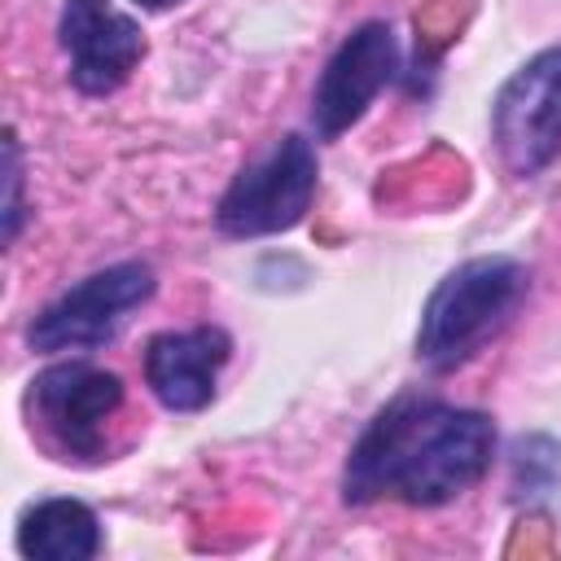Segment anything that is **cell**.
Segmentation results:
<instances>
[{"instance_id": "obj_9", "label": "cell", "mask_w": 561, "mask_h": 561, "mask_svg": "<svg viewBox=\"0 0 561 561\" xmlns=\"http://www.w3.org/2000/svg\"><path fill=\"white\" fill-rule=\"evenodd\" d=\"M232 355V337L219 324L167 329L145 346V386L167 412H202L215 399L219 368Z\"/></svg>"}, {"instance_id": "obj_12", "label": "cell", "mask_w": 561, "mask_h": 561, "mask_svg": "<svg viewBox=\"0 0 561 561\" xmlns=\"http://www.w3.org/2000/svg\"><path fill=\"white\" fill-rule=\"evenodd\" d=\"M22 149H18V136L4 131V245L18 241L22 232Z\"/></svg>"}, {"instance_id": "obj_4", "label": "cell", "mask_w": 561, "mask_h": 561, "mask_svg": "<svg viewBox=\"0 0 561 561\" xmlns=\"http://www.w3.org/2000/svg\"><path fill=\"white\" fill-rule=\"evenodd\" d=\"M158 289V276L140 259L110 263L79 285L61 289L31 324L26 342L39 355H66V351H96L118 337V329L131 320L136 307H145Z\"/></svg>"}, {"instance_id": "obj_1", "label": "cell", "mask_w": 561, "mask_h": 561, "mask_svg": "<svg viewBox=\"0 0 561 561\" xmlns=\"http://www.w3.org/2000/svg\"><path fill=\"white\" fill-rule=\"evenodd\" d=\"M495 456V421L478 408L403 390L355 438L342 465V500L364 508L399 500L408 508H438L478 486Z\"/></svg>"}, {"instance_id": "obj_6", "label": "cell", "mask_w": 561, "mask_h": 561, "mask_svg": "<svg viewBox=\"0 0 561 561\" xmlns=\"http://www.w3.org/2000/svg\"><path fill=\"white\" fill-rule=\"evenodd\" d=\"M123 408V377L88 359L48 364L31 381V416L66 460L105 456V421Z\"/></svg>"}, {"instance_id": "obj_10", "label": "cell", "mask_w": 561, "mask_h": 561, "mask_svg": "<svg viewBox=\"0 0 561 561\" xmlns=\"http://www.w3.org/2000/svg\"><path fill=\"white\" fill-rule=\"evenodd\" d=\"M101 543V517L70 495H48L18 517V552L26 561H92Z\"/></svg>"}, {"instance_id": "obj_11", "label": "cell", "mask_w": 561, "mask_h": 561, "mask_svg": "<svg viewBox=\"0 0 561 561\" xmlns=\"http://www.w3.org/2000/svg\"><path fill=\"white\" fill-rule=\"evenodd\" d=\"M561 473V447L543 434H530V438H517L513 447V486L517 495H548L552 478Z\"/></svg>"}, {"instance_id": "obj_2", "label": "cell", "mask_w": 561, "mask_h": 561, "mask_svg": "<svg viewBox=\"0 0 561 561\" xmlns=\"http://www.w3.org/2000/svg\"><path fill=\"white\" fill-rule=\"evenodd\" d=\"M530 294L526 263L508 254H478L451 267L421 307L416 359L430 373H456L478 359L522 311Z\"/></svg>"}, {"instance_id": "obj_3", "label": "cell", "mask_w": 561, "mask_h": 561, "mask_svg": "<svg viewBox=\"0 0 561 561\" xmlns=\"http://www.w3.org/2000/svg\"><path fill=\"white\" fill-rule=\"evenodd\" d=\"M320 184L316 145L302 131H285L267 153L245 162L215 206V228L224 237H276L307 219Z\"/></svg>"}, {"instance_id": "obj_13", "label": "cell", "mask_w": 561, "mask_h": 561, "mask_svg": "<svg viewBox=\"0 0 561 561\" xmlns=\"http://www.w3.org/2000/svg\"><path fill=\"white\" fill-rule=\"evenodd\" d=\"M136 4H145V9H171V4H180V0H136Z\"/></svg>"}, {"instance_id": "obj_7", "label": "cell", "mask_w": 561, "mask_h": 561, "mask_svg": "<svg viewBox=\"0 0 561 561\" xmlns=\"http://www.w3.org/2000/svg\"><path fill=\"white\" fill-rule=\"evenodd\" d=\"M399 75V39L394 26L386 18H368L359 22L337 53L324 61L316 92H311V127L320 140H337L342 131H351L368 105L381 96V88H390Z\"/></svg>"}, {"instance_id": "obj_5", "label": "cell", "mask_w": 561, "mask_h": 561, "mask_svg": "<svg viewBox=\"0 0 561 561\" xmlns=\"http://www.w3.org/2000/svg\"><path fill=\"white\" fill-rule=\"evenodd\" d=\"M491 140L500 162L522 180L561 158V44L539 48L495 92Z\"/></svg>"}, {"instance_id": "obj_8", "label": "cell", "mask_w": 561, "mask_h": 561, "mask_svg": "<svg viewBox=\"0 0 561 561\" xmlns=\"http://www.w3.org/2000/svg\"><path fill=\"white\" fill-rule=\"evenodd\" d=\"M57 39L70 57V83L83 96L118 92L145 57V31L114 0H61Z\"/></svg>"}]
</instances>
